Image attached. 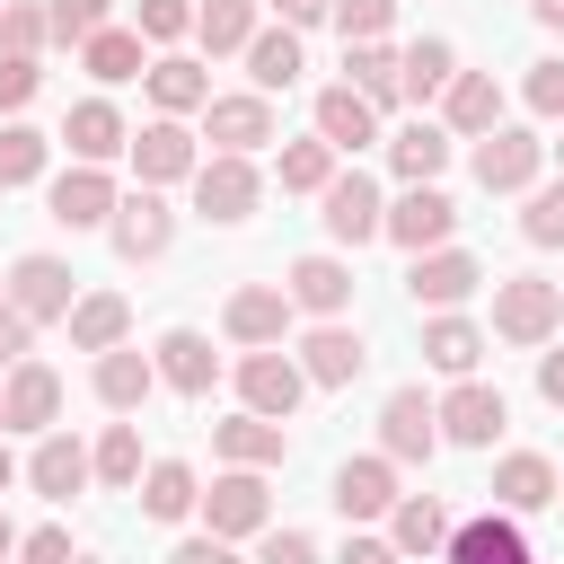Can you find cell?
Returning <instances> with one entry per match:
<instances>
[{"mask_svg":"<svg viewBox=\"0 0 564 564\" xmlns=\"http://www.w3.org/2000/svg\"><path fill=\"white\" fill-rule=\"evenodd\" d=\"M555 502H564V476H555Z\"/></svg>","mask_w":564,"mask_h":564,"instance_id":"cell-61","label":"cell"},{"mask_svg":"<svg viewBox=\"0 0 564 564\" xmlns=\"http://www.w3.org/2000/svg\"><path fill=\"white\" fill-rule=\"evenodd\" d=\"M9 555H18V529H9V511H0V564H9Z\"/></svg>","mask_w":564,"mask_h":564,"instance_id":"cell-59","label":"cell"},{"mask_svg":"<svg viewBox=\"0 0 564 564\" xmlns=\"http://www.w3.org/2000/svg\"><path fill=\"white\" fill-rule=\"evenodd\" d=\"M35 79H44L35 62H0V115H18V106L35 97Z\"/></svg>","mask_w":564,"mask_h":564,"instance_id":"cell-52","label":"cell"},{"mask_svg":"<svg viewBox=\"0 0 564 564\" xmlns=\"http://www.w3.org/2000/svg\"><path fill=\"white\" fill-rule=\"evenodd\" d=\"M449 132H467V141L502 132V88H494V70H458V79H449Z\"/></svg>","mask_w":564,"mask_h":564,"instance_id":"cell-28","label":"cell"},{"mask_svg":"<svg viewBox=\"0 0 564 564\" xmlns=\"http://www.w3.org/2000/svg\"><path fill=\"white\" fill-rule=\"evenodd\" d=\"M449 79H458V53H449L441 35H423V44H405V53H397V88H405L414 106H423V97H441Z\"/></svg>","mask_w":564,"mask_h":564,"instance_id":"cell-31","label":"cell"},{"mask_svg":"<svg viewBox=\"0 0 564 564\" xmlns=\"http://www.w3.org/2000/svg\"><path fill=\"white\" fill-rule=\"evenodd\" d=\"M150 388H159V361H150V352H132V344L97 352V397H106L115 414H132V405H141Z\"/></svg>","mask_w":564,"mask_h":564,"instance_id":"cell-29","label":"cell"},{"mask_svg":"<svg viewBox=\"0 0 564 564\" xmlns=\"http://www.w3.org/2000/svg\"><path fill=\"white\" fill-rule=\"evenodd\" d=\"M88 476H97V458H88L70 432H44V441H35V458H26V485H35L44 502H70Z\"/></svg>","mask_w":564,"mask_h":564,"instance_id":"cell-18","label":"cell"},{"mask_svg":"<svg viewBox=\"0 0 564 564\" xmlns=\"http://www.w3.org/2000/svg\"><path fill=\"white\" fill-rule=\"evenodd\" d=\"M9 476H18V458H9V449H0V494H9Z\"/></svg>","mask_w":564,"mask_h":564,"instance_id":"cell-60","label":"cell"},{"mask_svg":"<svg viewBox=\"0 0 564 564\" xmlns=\"http://www.w3.org/2000/svg\"><path fill=\"white\" fill-rule=\"evenodd\" d=\"M79 564H97V555H79Z\"/></svg>","mask_w":564,"mask_h":564,"instance_id":"cell-63","label":"cell"},{"mask_svg":"<svg viewBox=\"0 0 564 564\" xmlns=\"http://www.w3.org/2000/svg\"><path fill=\"white\" fill-rule=\"evenodd\" d=\"M449 529H458V520H449L432 494H414V502L388 511V546H397V555H449Z\"/></svg>","mask_w":564,"mask_h":564,"instance_id":"cell-27","label":"cell"},{"mask_svg":"<svg viewBox=\"0 0 564 564\" xmlns=\"http://www.w3.org/2000/svg\"><path fill=\"white\" fill-rule=\"evenodd\" d=\"M529 115H564V62H529Z\"/></svg>","mask_w":564,"mask_h":564,"instance_id":"cell-50","label":"cell"},{"mask_svg":"<svg viewBox=\"0 0 564 564\" xmlns=\"http://www.w3.org/2000/svg\"><path fill=\"white\" fill-rule=\"evenodd\" d=\"M538 9V26H564V0H529Z\"/></svg>","mask_w":564,"mask_h":564,"instance_id":"cell-58","label":"cell"},{"mask_svg":"<svg viewBox=\"0 0 564 564\" xmlns=\"http://www.w3.org/2000/svg\"><path fill=\"white\" fill-rule=\"evenodd\" d=\"M317 141L326 150H361V141H379V106L361 97V88H317Z\"/></svg>","mask_w":564,"mask_h":564,"instance_id":"cell-20","label":"cell"},{"mask_svg":"<svg viewBox=\"0 0 564 564\" xmlns=\"http://www.w3.org/2000/svg\"><path fill=\"white\" fill-rule=\"evenodd\" d=\"M203 520H212V538H247V529H264V476H256V467H229V476H212V494H203Z\"/></svg>","mask_w":564,"mask_h":564,"instance_id":"cell-14","label":"cell"},{"mask_svg":"<svg viewBox=\"0 0 564 564\" xmlns=\"http://www.w3.org/2000/svg\"><path fill=\"white\" fill-rule=\"evenodd\" d=\"M538 159H546V141L502 123V132H485V141H476V185H485V194H520V185L538 176Z\"/></svg>","mask_w":564,"mask_h":564,"instance_id":"cell-10","label":"cell"},{"mask_svg":"<svg viewBox=\"0 0 564 564\" xmlns=\"http://www.w3.org/2000/svg\"><path fill=\"white\" fill-rule=\"evenodd\" d=\"M361 361H370V352H361V335H352L344 317H326V326L300 344V370H308L317 388H352V379H361Z\"/></svg>","mask_w":564,"mask_h":564,"instance_id":"cell-21","label":"cell"},{"mask_svg":"<svg viewBox=\"0 0 564 564\" xmlns=\"http://www.w3.org/2000/svg\"><path fill=\"white\" fill-rule=\"evenodd\" d=\"M194 502H203V485H194L185 458H159V467L141 476V511H150V520H185Z\"/></svg>","mask_w":564,"mask_h":564,"instance_id":"cell-36","label":"cell"},{"mask_svg":"<svg viewBox=\"0 0 564 564\" xmlns=\"http://www.w3.org/2000/svg\"><path fill=\"white\" fill-rule=\"evenodd\" d=\"M273 9H282V26H291V35H300V26H317V18H335V0H273Z\"/></svg>","mask_w":564,"mask_h":564,"instance_id":"cell-57","label":"cell"},{"mask_svg":"<svg viewBox=\"0 0 564 564\" xmlns=\"http://www.w3.org/2000/svg\"><path fill=\"white\" fill-rule=\"evenodd\" d=\"M229 335L256 344V352H273V344L291 335V291H282V282H247V291L229 300Z\"/></svg>","mask_w":564,"mask_h":564,"instance_id":"cell-17","label":"cell"},{"mask_svg":"<svg viewBox=\"0 0 564 564\" xmlns=\"http://www.w3.org/2000/svg\"><path fill=\"white\" fill-rule=\"evenodd\" d=\"M388 18H397V0H335L344 44H379V35H388Z\"/></svg>","mask_w":564,"mask_h":564,"instance_id":"cell-47","label":"cell"},{"mask_svg":"<svg viewBox=\"0 0 564 564\" xmlns=\"http://www.w3.org/2000/svg\"><path fill=\"white\" fill-rule=\"evenodd\" d=\"M26 335H35V317L0 300V370H18V361H26Z\"/></svg>","mask_w":564,"mask_h":564,"instance_id":"cell-51","label":"cell"},{"mask_svg":"<svg viewBox=\"0 0 564 564\" xmlns=\"http://www.w3.org/2000/svg\"><path fill=\"white\" fill-rule=\"evenodd\" d=\"M159 379H167L176 397H212V379H220V361H212V335H194V326H167V335H159Z\"/></svg>","mask_w":564,"mask_h":564,"instance_id":"cell-22","label":"cell"},{"mask_svg":"<svg viewBox=\"0 0 564 564\" xmlns=\"http://www.w3.org/2000/svg\"><path fill=\"white\" fill-rule=\"evenodd\" d=\"M88 458H97V485H141V432L132 423H115Z\"/></svg>","mask_w":564,"mask_h":564,"instance_id":"cell-43","label":"cell"},{"mask_svg":"<svg viewBox=\"0 0 564 564\" xmlns=\"http://www.w3.org/2000/svg\"><path fill=\"white\" fill-rule=\"evenodd\" d=\"M335 185V150L326 141H282V194H326Z\"/></svg>","mask_w":564,"mask_h":564,"instance_id":"cell-41","label":"cell"},{"mask_svg":"<svg viewBox=\"0 0 564 564\" xmlns=\"http://www.w3.org/2000/svg\"><path fill=\"white\" fill-rule=\"evenodd\" d=\"M44 26H53V44H88V35H106V0H44Z\"/></svg>","mask_w":564,"mask_h":564,"instance_id":"cell-45","label":"cell"},{"mask_svg":"<svg viewBox=\"0 0 564 564\" xmlns=\"http://www.w3.org/2000/svg\"><path fill=\"white\" fill-rule=\"evenodd\" d=\"M388 159H397L405 185H432V176L449 167V123H405V132L388 141Z\"/></svg>","mask_w":564,"mask_h":564,"instance_id":"cell-33","label":"cell"},{"mask_svg":"<svg viewBox=\"0 0 564 564\" xmlns=\"http://www.w3.org/2000/svg\"><path fill=\"white\" fill-rule=\"evenodd\" d=\"M106 229H115V256H123V264H150V256H167L176 212H167V203L141 185V194H123V203H115V220H106Z\"/></svg>","mask_w":564,"mask_h":564,"instance_id":"cell-9","label":"cell"},{"mask_svg":"<svg viewBox=\"0 0 564 564\" xmlns=\"http://www.w3.org/2000/svg\"><path fill=\"white\" fill-rule=\"evenodd\" d=\"M256 194H264V176H256L247 159H229V150H212V159L194 167V212H203V220H247Z\"/></svg>","mask_w":564,"mask_h":564,"instance_id":"cell-6","label":"cell"},{"mask_svg":"<svg viewBox=\"0 0 564 564\" xmlns=\"http://www.w3.org/2000/svg\"><path fill=\"white\" fill-rule=\"evenodd\" d=\"M247 70H256V97L291 88V79H300V35H291V26H264V35L247 44Z\"/></svg>","mask_w":564,"mask_h":564,"instance_id":"cell-39","label":"cell"},{"mask_svg":"<svg viewBox=\"0 0 564 564\" xmlns=\"http://www.w3.org/2000/svg\"><path fill=\"white\" fill-rule=\"evenodd\" d=\"M502 423H511V405H502V388H485V379H458V388L441 397V441H458V449H494Z\"/></svg>","mask_w":564,"mask_h":564,"instance_id":"cell-5","label":"cell"},{"mask_svg":"<svg viewBox=\"0 0 564 564\" xmlns=\"http://www.w3.org/2000/svg\"><path fill=\"white\" fill-rule=\"evenodd\" d=\"M167 564H238V555H229V538H212V529H203V538H185Z\"/></svg>","mask_w":564,"mask_h":564,"instance_id":"cell-54","label":"cell"},{"mask_svg":"<svg viewBox=\"0 0 564 564\" xmlns=\"http://www.w3.org/2000/svg\"><path fill=\"white\" fill-rule=\"evenodd\" d=\"M476 282H485V264H476V256H458V247H432V256H414V273H405L414 308H458Z\"/></svg>","mask_w":564,"mask_h":564,"instance_id":"cell-12","label":"cell"},{"mask_svg":"<svg viewBox=\"0 0 564 564\" xmlns=\"http://www.w3.org/2000/svg\"><path fill=\"white\" fill-rule=\"evenodd\" d=\"M194 35H203V53H247L256 44V0H203Z\"/></svg>","mask_w":564,"mask_h":564,"instance_id":"cell-37","label":"cell"},{"mask_svg":"<svg viewBox=\"0 0 564 564\" xmlns=\"http://www.w3.org/2000/svg\"><path fill=\"white\" fill-rule=\"evenodd\" d=\"M212 449H220L229 467H282L291 432H282V423H264V414H229V423H212Z\"/></svg>","mask_w":564,"mask_h":564,"instance_id":"cell-24","label":"cell"},{"mask_svg":"<svg viewBox=\"0 0 564 564\" xmlns=\"http://www.w3.org/2000/svg\"><path fill=\"white\" fill-rule=\"evenodd\" d=\"M494 502H502V511H546V502H555V467H546L538 449H511V458L494 467Z\"/></svg>","mask_w":564,"mask_h":564,"instance_id":"cell-30","label":"cell"},{"mask_svg":"<svg viewBox=\"0 0 564 564\" xmlns=\"http://www.w3.org/2000/svg\"><path fill=\"white\" fill-rule=\"evenodd\" d=\"M203 132H212L229 159H247L256 141H273V106H264V97H212V106H203Z\"/></svg>","mask_w":564,"mask_h":564,"instance_id":"cell-23","label":"cell"},{"mask_svg":"<svg viewBox=\"0 0 564 564\" xmlns=\"http://www.w3.org/2000/svg\"><path fill=\"white\" fill-rule=\"evenodd\" d=\"M256 564H317V538H300V529H273Z\"/></svg>","mask_w":564,"mask_h":564,"instance_id":"cell-53","label":"cell"},{"mask_svg":"<svg viewBox=\"0 0 564 564\" xmlns=\"http://www.w3.org/2000/svg\"><path fill=\"white\" fill-rule=\"evenodd\" d=\"M62 141H70V159H79V167H106V159L123 150V115H115L106 97H79V106H70V123H62Z\"/></svg>","mask_w":564,"mask_h":564,"instance_id":"cell-26","label":"cell"},{"mask_svg":"<svg viewBox=\"0 0 564 564\" xmlns=\"http://www.w3.org/2000/svg\"><path fill=\"white\" fill-rule=\"evenodd\" d=\"M115 203H123V194H115L106 167H70V176H53V220H62V229H106Z\"/></svg>","mask_w":564,"mask_h":564,"instance_id":"cell-16","label":"cell"},{"mask_svg":"<svg viewBox=\"0 0 564 564\" xmlns=\"http://www.w3.org/2000/svg\"><path fill=\"white\" fill-rule=\"evenodd\" d=\"M538 397H546V405H564V344H555V352H538Z\"/></svg>","mask_w":564,"mask_h":564,"instance_id":"cell-56","label":"cell"},{"mask_svg":"<svg viewBox=\"0 0 564 564\" xmlns=\"http://www.w3.org/2000/svg\"><path fill=\"white\" fill-rule=\"evenodd\" d=\"M79 62H88L97 79H150V62H141V26H106V35H88Z\"/></svg>","mask_w":564,"mask_h":564,"instance_id":"cell-38","label":"cell"},{"mask_svg":"<svg viewBox=\"0 0 564 564\" xmlns=\"http://www.w3.org/2000/svg\"><path fill=\"white\" fill-rule=\"evenodd\" d=\"M379 449H388V458H405V467H414V458H432V449H441V405H432L423 388H397V397L379 405Z\"/></svg>","mask_w":564,"mask_h":564,"instance_id":"cell-8","label":"cell"},{"mask_svg":"<svg viewBox=\"0 0 564 564\" xmlns=\"http://www.w3.org/2000/svg\"><path fill=\"white\" fill-rule=\"evenodd\" d=\"M35 176H44V132L0 123V185H35Z\"/></svg>","mask_w":564,"mask_h":564,"instance_id":"cell-44","label":"cell"},{"mask_svg":"<svg viewBox=\"0 0 564 564\" xmlns=\"http://www.w3.org/2000/svg\"><path fill=\"white\" fill-rule=\"evenodd\" d=\"M132 167H141V185H176V176H194L203 159H194V132H185L176 115H159V123H141V141H132Z\"/></svg>","mask_w":564,"mask_h":564,"instance_id":"cell-15","label":"cell"},{"mask_svg":"<svg viewBox=\"0 0 564 564\" xmlns=\"http://www.w3.org/2000/svg\"><path fill=\"white\" fill-rule=\"evenodd\" d=\"M150 97H159V115H203L212 106V79H203V62L167 53V62H150Z\"/></svg>","mask_w":564,"mask_h":564,"instance_id":"cell-32","label":"cell"},{"mask_svg":"<svg viewBox=\"0 0 564 564\" xmlns=\"http://www.w3.org/2000/svg\"><path fill=\"white\" fill-rule=\"evenodd\" d=\"M62 326H70V344H79V352H115V344H123V326H132V308H123L115 291H88Z\"/></svg>","mask_w":564,"mask_h":564,"instance_id":"cell-34","label":"cell"},{"mask_svg":"<svg viewBox=\"0 0 564 564\" xmlns=\"http://www.w3.org/2000/svg\"><path fill=\"white\" fill-rule=\"evenodd\" d=\"M185 26H194V9H185V0H141V35H150V44H176Z\"/></svg>","mask_w":564,"mask_h":564,"instance_id":"cell-48","label":"cell"},{"mask_svg":"<svg viewBox=\"0 0 564 564\" xmlns=\"http://www.w3.org/2000/svg\"><path fill=\"white\" fill-rule=\"evenodd\" d=\"M449 564H529V538L502 511H485V520H458L449 529Z\"/></svg>","mask_w":564,"mask_h":564,"instance_id":"cell-25","label":"cell"},{"mask_svg":"<svg viewBox=\"0 0 564 564\" xmlns=\"http://www.w3.org/2000/svg\"><path fill=\"white\" fill-rule=\"evenodd\" d=\"M449 229H458V203H449L441 185H405V194L388 203V238H397V247H414V256L449 247Z\"/></svg>","mask_w":564,"mask_h":564,"instance_id":"cell-7","label":"cell"},{"mask_svg":"<svg viewBox=\"0 0 564 564\" xmlns=\"http://www.w3.org/2000/svg\"><path fill=\"white\" fill-rule=\"evenodd\" d=\"M423 361H432V370H449V379H467V370L485 361V335H476L467 317H449V308H441V317L423 326Z\"/></svg>","mask_w":564,"mask_h":564,"instance_id":"cell-35","label":"cell"},{"mask_svg":"<svg viewBox=\"0 0 564 564\" xmlns=\"http://www.w3.org/2000/svg\"><path fill=\"white\" fill-rule=\"evenodd\" d=\"M555 159H564V141H555Z\"/></svg>","mask_w":564,"mask_h":564,"instance_id":"cell-62","label":"cell"},{"mask_svg":"<svg viewBox=\"0 0 564 564\" xmlns=\"http://www.w3.org/2000/svg\"><path fill=\"white\" fill-rule=\"evenodd\" d=\"M344 70H352L344 88H361L370 106H397V97H405V88H397V53H388V35H379V44H344Z\"/></svg>","mask_w":564,"mask_h":564,"instance_id":"cell-40","label":"cell"},{"mask_svg":"<svg viewBox=\"0 0 564 564\" xmlns=\"http://www.w3.org/2000/svg\"><path fill=\"white\" fill-rule=\"evenodd\" d=\"M300 388H308V370L273 344V352H247L238 361V397H247V414H264V423H291V405H300Z\"/></svg>","mask_w":564,"mask_h":564,"instance_id":"cell-4","label":"cell"},{"mask_svg":"<svg viewBox=\"0 0 564 564\" xmlns=\"http://www.w3.org/2000/svg\"><path fill=\"white\" fill-rule=\"evenodd\" d=\"M53 414H62V379L44 361H18L9 388H0V423L9 432H53Z\"/></svg>","mask_w":564,"mask_h":564,"instance_id":"cell-13","label":"cell"},{"mask_svg":"<svg viewBox=\"0 0 564 564\" xmlns=\"http://www.w3.org/2000/svg\"><path fill=\"white\" fill-rule=\"evenodd\" d=\"M18 564H79V555H70V529H53V520L26 529V538H18Z\"/></svg>","mask_w":564,"mask_h":564,"instance_id":"cell-49","label":"cell"},{"mask_svg":"<svg viewBox=\"0 0 564 564\" xmlns=\"http://www.w3.org/2000/svg\"><path fill=\"white\" fill-rule=\"evenodd\" d=\"M70 282H79V273H70L62 256H18V264H9V282H0V300H9V308H26V317L44 326V317H70V308H79V291H70Z\"/></svg>","mask_w":564,"mask_h":564,"instance_id":"cell-2","label":"cell"},{"mask_svg":"<svg viewBox=\"0 0 564 564\" xmlns=\"http://www.w3.org/2000/svg\"><path fill=\"white\" fill-rule=\"evenodd\" d=\"M555 317H564V282H538V273L494 282V335L502 344H546Z\"/></svg>","mask_w":564,"mask_h":564,"instance_id":"cell-1","label":"cell"},{"mask_svg":"<svg viewBox=\"0 0 564 564\" xmlns=\"http://www.w3.org/2000/svg\"><path fill=\"white\" fill-rule=\"evenodd\" d=\"M0 9H9V0H0Z\"/></svg>","mask_w":564,"mask_h":564,"instance_id":"cell-64","label":"cell"},{"mask_svg":"<svg viewBox=\"0 0 564 564\" xmlns=\"http://www.w3.org/2000/svg\"><path fill=\"white\" fill-rule=\"evenodd\" d=\"M335 564H397V546H388V538H344Z\"/></svg>","mask_w":564,"mask_h":564,"instance_id":"cell-55","label":"cell"},{"mask_svg":"<svg viewBox=\"0 0 564 564\" xmlns=\"http://www.w3.org/2000/svg\"><path fill=\"white\" fill-rule=\"evenodd\" d=\"M520 238H529V247H564V185H538V194H529Z\"/></svg>","mask_w":564,"mask_h":564,"instance_id":"cell-46","label":"cell"},{"mask_svg":"<svg viewBox=\"0 0 564 564\" xmlns=\"http://www.w3.org/2000/svg\"><path fill=\"white\" fill-rule=\"evenodd\" d=\"M317 203H326L317 220H326V238H335V247H361V238H388V203H379V185H370L361 167H352V176H335V185H326Z\"/></svg>","mask_w":564,"mask_h":564,"instance_id":"cell-3","label":"cell"},{"mask_svg":"<svg viewBox=\"0 0 564 564\" xmlns=\"http://www.w3.org/2000/svg\"><path fill=\"white\" fill-rule=\"evenodd\" d=\"M335 511H344V520L397 511V458H344V467H335Z\"/></svg>","mask_w":564,"mask_h":564,"instance_id":"cell-19","label":"cell"},{"mask_svg":"<svg viewBox=\"0 0 564 564\" xmlns=\"http://www.w3.org/2000/svg\"><path fill=\"white\" fill-rule=\"evenodd\" d=\"M282 291H291V308H308V317H344V308H352V264H344V256H300V264L282 273Z\"/></svg>","mask_w":564,"mask_h":564,"instance_id":"cell-11","label":"cell"},{"mask_svg":"<svg viewBox=\"0 0 564 564\" xmlns=\"http://www.w3.org/2000/svg\"><path fill=\"white\" fill-rule=\"evenodd\" d=\"M44 44H53L44 9H35V0H9V9H0V62H35Z\"/></svg>","mask_w":564,"mask_h":564,"instance_id":"cell-42","label":"cell"}]
</instances>
